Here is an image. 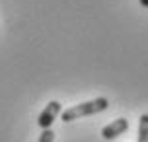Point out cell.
Wrapping results in <instances>:
<instances>
[{"mask_svg": "<svg viewBox=\"0 0 148 142\" xmlns=\"http://www.w3.org/2000/svg\"><path fill=\"white\" fill-rule=\"evenodd\" d=\"M107 107H109V99L107 97H96V99H90V101H84V103L72 105V107L62 111V123H72V121L82 119V117L103 113Z\"/></svg>", "mask_w": 148, "mask_h": 142, "instance_id": "cell-1", "label": "cell"}, {"mask_svg": "<svg viewBox=\"0 0 148 142\" xmlns=\"http://www.w3.org/2000/svg\"><path fill=\"white\" fill-rule=\"evenodd\" d=\"M60 111H62V105L59 101H49L47 107L41 111V115L37 117V125L41 128H51V125L55 123V119H57V115Z\"/></svg>", "mask_w": 148, "mask_h": 142, "instance_id": "cell-2", "label": "cell"}, {"mask_svg": "<svg viewBox=\"0 0 148 142\" xmlns=\"http://www.w3.org/2000/svg\"><path fill=\"white\" fill-rule=\"evenodd\" d=\"M127 130H129V121L127 119H115L113 123H109V125H105L101 128V136H103L105 140H113L117 136L125 134Z\"/></svg>", "mask_w": 148, "mask_h": 142, "instance_id": "cell-3", "label": "cell"}, {"mask_svg": "<svg viewBox=\"0 0 148 142\" xmlns=\"http://www.w3.org/2000/svg\"><path fill=\"white\" fill-rule=\"evenodd\" d=\"M136 142H148V113L140 115L138 119V138Z\"/></svg>", "mask_w": 148, "mask_h": 142, "instance_id": "cell-4", "label": "cell"}, {"mask_svg": "<svg viewBox=\"0 0 148 142\" xmlns=\"http://www.w3.org/2000/svg\"><path fill=\"white\" fill-rule=\"evenodd\" d=\"M53 140H55V130L53 128H43V132L39 134L37 142H53Z\"/></svg>", "mask_w": 148, "mask_h": 142, "instance_id": "cell-5", "label": "cell"}, {"mask_svg": "<svg viewBox=\"0 0 148 142\" xmlns=\"http://www.w3.org/2000/svg\"><path fill=\"white\" fill-rule=\"evenodd\" d=\"M138 2H140L142 8H146V10H148V0H138Z\"/></svg>", "mask_w": 148, "mask_h": 142, "instance_id": "cell-6", "label": "cell"}]
</instances>
